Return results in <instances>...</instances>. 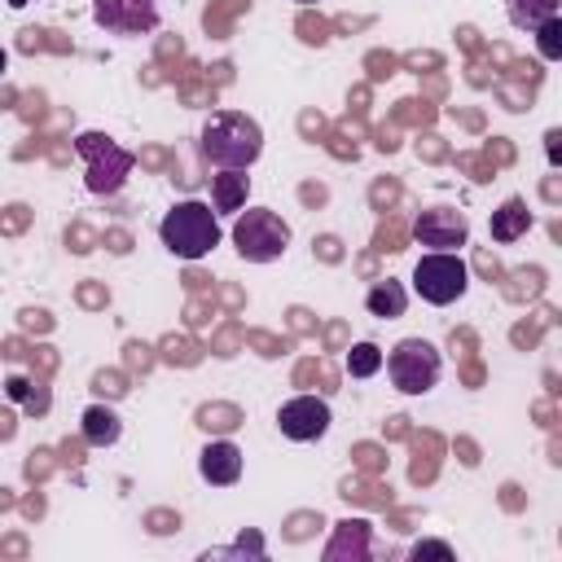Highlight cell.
Instances as JSON below:
<instances>
[{"instance_id":"ac0fdd59","label":"cell","mask_w":562,"mask_h":562,"mask_svg":"<svg viewBox=\"0 0 562 562\" xmlns=\"http://www.w3.org/2000/svg\"><path fill=\"white\" fill-rule=\"evenodd\" d=\"M536 35H540V57H544V61H558V57H562V22L549 18L544 26H536Z\"/></svg>"},{"instance_id":"52a82bcc","label":"cell","mask_w":562,"mask_h":562,"mask_svg":"<svg viewBox=\"0 0 562 562\" xmlns=\"http://www.w3.org/2000/svg\"><path fill=\"white\" fill-rule=\"evenodd\" d=\"M413 237L426 250H461L470 241V220L465 211H452V206H426L413 220Z\"/></svg>"},{"instance_id":"8992f818","label":"cell","mask_w":562,"mask_h":562,"mask_svg":"<svg viewBox=\"0 0 562 562\" xmlns=\"http://www.w3.org/2000/svg\"><path fill=\"white\" fill-rule=\"evenodd\" d=\"M75 149H79V158L88 162V189L92 193H119L123 189V180H127V171H132V149H123V145H114L110 136H101V132H83L79 140H75Z\"/></svg>"},{"instance_id":"7c38bea8","label":"cell","mask_w":562,"mask_h":562,"mask_svg":"<svg viewBox=\"0 0 562 562\" xmlns=\"http://www.w3.org/2000/svg\"><path fill=\"white\" fill-rule=\"evenodd\" d=\"M364 307H369V316H378V321H395V316H404V307H408V294H404V285L400 281H378L369 294H364Z\"/></svg>"},{"instance_id":"e0dca14e","label":"cell","mask_w":562,"mask_h":562,"mask_svg":"<svg viewBox=\"0 0 562 562\" xmlns=\"http://www.w3.org/2000/svg\"><path fill=\"white\" fill-rule=\"evenodd\" d=\"M364 540H369V522H342V536L325 549V558L334 562L342 549H356V553H364Z\"/></svg>"},{"instance_id":"9c48e42d","label":"cell","mask_w":562,"mask_h":562,"mask_svg":"<svg viewBox=\"0 0 562 562\" xmlns=\"http://www.w3.org/2000/svg\"><path fill=\"white\" fill-rule=\"evenodd\" d=\"M277 426H281L285 439L312 443V439H321V435L329 430V404H325L321 395H294V400L281 404Z\"/></svg>"},{"instance_id":"5bb4252c","label":"cell","mask_w":562,"mask_h":562,"mask_svg":"<svg viewBox=\"0 0 562 562\" xmlns=\"http://www.w3.org/2000/svg\"><path fill=\"white\" fill-rule=\"evenodd\" d=\"M527 228H531V211H527L522 198H509L501 211H492V237H496V241H514V237H522Z\"/></svg>"},{"instance_id":"ffe728a7","label":"cell","mask_w":562,"mask_h":562,"mask_svg":"<svg viewBox=\"0 0 562 562\" xmlns=\"http://www.w3.org/2000/svg\"><path fill=\"white\" fill-rule=\"evenodd\" d=\"M4 66H9V53H4V48H0V75H4Z\"/></svg>"},{"instance_id":"8fae6325","label":"cell","mask_w":562,"mask_h":562,"mask_svg":"<svg viewBox=\"0 0 562 562\" xmlns=\"http://www.w3.org/2000/svg\"><path fill=\"white\" fill-rule=\"evenodd\" d=\"M246 189H250L246 171H220V176H211V206H215V215H237L246 206Z\"/></svg>"},{"instance_id":"7a4b0ae2","label":"cell","mask_w":562,"mask_h":562,"mask_svg":"<svg viewBox=\"0 0 562 562\" xmlns=\"http://www.w3.org/2000/svg\"><path fill=\"white\" fill-rule=\"evenodd\" d=\"M158 237H162V246H167L176 259H202V255H211V250L220 246V215H215L211 202L184 198V202H176V206L162 215Z\"/></svg>"},{"instance_id":"5b68a950","label":"cell","mask_w":562,"mask_h":562,"mask_svg":"<svg viewBox=\"0 0 562 562\" xmlns=\"http://www.w3.org/2000/svg\"><path fill=\"white\" fill-rule=\"evenodd\" d=\"M465 285H470V268H465L461 250H430V255H422L417 268H413V290H417L426 303H435V307L457 303V299L465 294Z\"/></svg>"},{"instance_id":"9a60e30c","label":"cell","mask_w":562,"mask_h":562,"mask_svg":"<svg viewBox=\"0 0 562 562\" xmlns=\"http://www.w3.org/2000/svg\"><path fill=\"white\" fill-rule=\"evenodd\" d=\"M549 18H558V0H509V22L518 31H536Z\"/></svg>"},{"instance_id":"ba28073f","label":"cell","mask_w":562,"mask_h":562,"mask_svg":"<svg viewBox=\"0 0 562 562\" xmlns=\"http://www.w3.org/2000/svg\"><path fill=\"white\" fill-rule=\"evenodd\" d=\"M92 18L110 35H149L158 26V0H97Z\"/></svg>"},{"instance_id":"30bf717a","label":"cell","mask_w":562,"mask_h":562,"mask_svg":"<svg viewBox=\"0 0 562 562\" xmlns=\"http://www.w3.org/2000/svg\"><path fill=\"white\" fill-rule=\"evenodd\" d=\"M198 474L211 483V487H228L241 479V448L233 439H211L198 457Z\"/></svg>"},{"instance_id":"7402d4cb","label":"cell","mask_w":562,"mask_h":562,"mask_svg":"<svg viewBox=\"0 0 562 562\" xmlns=\"http://www.w3.org/2000/svg\"><path fill=\"white\" fill-rule=\"evenodd\" d=\"M299 4H316V0H299Z\"/></svg>"},{"instance_id":"2e32d148","label":"cell","mask_w":562,"mask_h":562,"mask_svg":"<svg viewBox=\"0 0 562 562\" xmlns=\"http://www.w3.org/2000/svg\"><path fill=\"white\" fill-rule=\"evenodd\" d=\"M382 369V347L378 342H351L347 351V373L351 378H373Z\"/></svg>"},{"instance_id":"277c9868","label":"cell","mask_w":562,"mask_h":562,"mask_svg":"<svg viewBox=\"0 0 562 562\" xmlns=\"http://www.w3.org/2000/svg\"><path fill=\"white\" fill-rule=\"evenodd\" d=\"M233 246L250 263H272L290 246V224L277 211H268V206L237 211V220H233Z\"/></svg>"},{"instance_id":"d6986e66","label":"cell","mask_w":562,"mask_h":562,"mask_svg":"<svg viewBox=\"0 0 562 562\" xmlns=\"http://www.w3.org/2000/svg\"><path fill=\"white\" fill-rule=\"evenodd\" d=\"M422 553H435V558H452V549H448L443 540H417V544H413V558H422Z\"/></svg>"},{"instance_id":"3957f363","label":"cell","mask_w":562,"mask_h":562,"mask_svg":"<svg viewBox=\"0 0 562 562\" xmlns=\"http://www.w3.org/2000/svg\"><path fill=\"white\" fill-rule=\"evenodd\" d=\"M382 364H386L391 386L404 391V395H426V391L439 382V373H443V356H439V347L426 342V338H400V342L382 356Z\"/></svg>"},{"instance_id":"44dd1931","label":"cell","mask_w":562,"mask_h":562,"mask_svg":"<svg viewBox=\"0 0 562 562\" xmlns=\"http://www.w3.org/2000/svg\"><path fill=\"white\" fill-rule=\"evenodd\" d=\"M9 4H13V9H26V4H31V0H9Z\"/></svg>"},{"instance_id":"4fadbf2b","label":"cell","mask_w":562,"mask_h":562,"mask_svg":"<svg viewBox=\"0 0 562 562\" xmlns=\"http://www.w3.org/2000/svg\"><path fill=\"white\" fill-rule=\"evenodd\" d=\"M119 435H123V422H119L114 408L92 404V408L83 413V439H88L92 448H110V443H119Z\"/></svg>"},{"instance_id":"6da1fadb","label":"cell","mask_w":562,"mask_h":562,"mask_svg":"<svg viewBox=\"0 0 562 562\" xmlns=\"http://www.w3.org/2000/svg\"><path fill=\"white\" fill-rule=\"evenodd\" d=\"M263 154V127L241 110H215L202 127V158L220 171H246Z\"/></svg>"}]
</instances>
